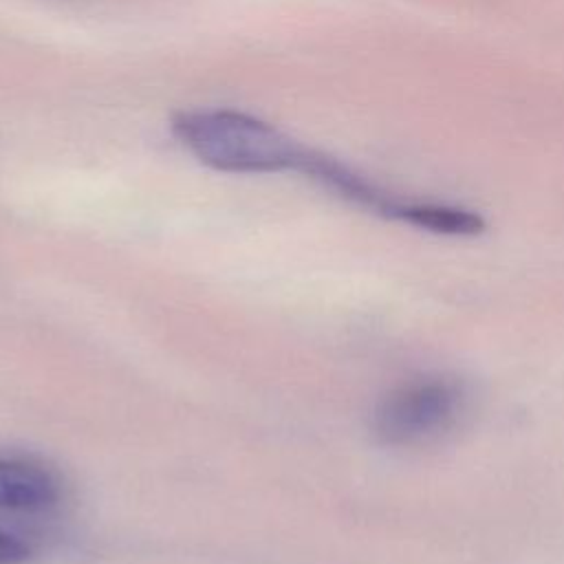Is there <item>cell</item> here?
<instances>
[{"label":"cell","instance_id":"cell-3","mask_svg":"<svg viewBox=\"0 0 564 564\" xmlns=\"http://www.w3.org/2000/svg\"><path fill=\"white\" fill-rule=\"evenodd\" d=\"M59 496L57 478L29 460L0 458V507L18 511H40Z\"/></svg>","mask_w":564,"mask_h":564},{"label":"cell","instance_id":"cell-2","mask_svg":"<svg viewBox=\"0 0 564 564\" xmlns=\"http://www.w3.org/2000/svg\"><path fill=\"white\" fill-rule=\"evenodd\" d=\"M467 408L465 386L449 375H419L388 390L372 430L392 447H419L452 432Z\"/></svg>","mask_w":564,"mask_h":564},{"label":"cell","instance_id":"cell-4","mask_svg":"<svg viewBox=\"0 0 564 564\" xmlns=\"http://www.w3.org/2000/svg\"><path fill=\"white\" fill-rule=\"evenodd\" d=\"M29 557V549L13 535L0 531V564H20Z\"/></svg>","mask_w":564,"mask_h":564},{"label":"cell","instance_id":"cell-1","mask_svg":"<svg viewBox=\"0 0 564 564\" xmlns=\"http://www.w3.org/2000/svg\"><path fill=\"white\" fill-rule=\"evenodd\" d=\"M170 126L185 150L218 172L304 174L313 156V148L297 143L275 126L229 108L181 110Z\"/></svg>","mask_w":564,"mask_h":564}]
</instances>
